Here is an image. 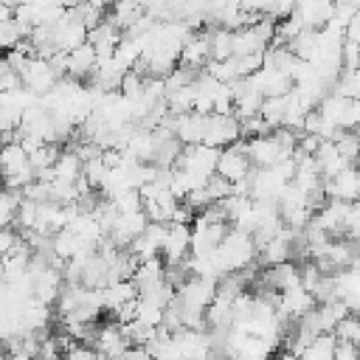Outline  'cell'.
<instances>
[{
    "label": "cell",
    "instance_id": "6da1fadb",
    "mask_svg": "<svg viewBox=\"0 0 360 360\" xmlns=\"http://www.w3.org/2000/svg\"><path fill=\"white\" fill-rule=\"evenodd\" d=\"M211 259H214V264H217V270H219V273L245 267L248 262H253V259H256L253 236H250L248 231H242V228H233V225H231V228H228V233L222 236V242L211 250Z\"/></svg>",
    "mask_w": 360,
    "mask_h": 360
},
{
    "label": "cell",
    "instance_id": "7a4b0ae2",
    "mask_svg": "<svg viewBox=\"0 0 360 360\" xmlns=\"http://www.w3.org/2000/svg\"><path fill=\"white\" fill-rule=\"evenodd\" d=\"M217 158H219V149L208 146V143H183L177 160H174V169H180L191 186H202L208 174L217 172Z\"/></svg>",
    "mask_w": 360,
    "mask_h": 360
},
{
    "label": "cell",
    "instance_id": "3957f363",
    "mask_svg": "<svg viewBox=\"0 0 360 360\" xmlns=\"http://www.w3.org/2000/svg\"><path fill=\"white\" fill-rule=\"evenodd\" d=\"M239 135V118L236 112H205V127H202V143L222 149L233 143Z\"/></svg>",
    "mask_w": 360,
    "mask_h": 360
},
{
    "label": "cell",
    "instance_id": "277c9868",
    "mask_svg": "<svg viewBox=\"0 0 360 360\" xmlns=\"http://www.w3.org/2000/svg\"><path fill=\"white\" fill-rule=\"evenodd\" d=\"M250 158H248V152H245V141L242 138H236L233 143H228V146H222L219 149V158H217V174H222L225 180H231V183H236V180H242L248 172H250Z\"/></svg>",
    "mask_w": 360,
    "mask_h": 360
},
{
    "label": "cell",
    "instance_id": "5b68a950",
    "mask_svg": "<svg viewBox=\"0 0 360 360\" xmlns=\"http://www.w3.org/2000/svg\"><path fill=\"white\" fill-rule=\"evenodd\" d=\"M177 301L183 307H191V309H205L214 295H217V281L214 278H205V276H188L177 290H174Z\"/></svg>",
    "mask_w": 360,
    "mask_h": 360
},
{
    "label": "cell",
    "instance_id": "8992f818",
    "mask_svg": "<svg viewBox=\"0 0 360 360\" xmlns=\"http://www.w3.org/2000/svg\"><path fill=\"white\" fill-rule=\"evenodd\" d=\"M191 225H194L191 228V253H211L231 228V222H225V219L208 222V219H200V217H194Z\"/></svg>",
    "mask_w": 360,
    "mask_h": 360
},
{
    "label": "cell",
    "instance_id": "52a82bcc",
    "mask_svg": "<svg viewBox=\"0 0 360 360\" xmlns=\"http://www.w3.org/2000/svg\"><path fill=\"white\" fill-rule=\"evenodd\" d=\"M245 152H248L250 163L259 166V169H267V166L278 163L281 158H290V155L278 146V141L273 138V132L256 135V138H245Z\"/></svg>",
    "mask_w": 360,
    "mask_h": 360
},
{
    "label": "cell",
    "instance_id": "ba28073f",
    "mask_svg": "<svg viewBox=\"0 0 360 360\" xmlns=\"http://www.w3.org/2000/svg\"><path fill=\"white\" fill-rule=\"evenodd\" d=\"M211 59V31H191L183 45H180V53H177V62L183 65H191V68H205V62Z\"/></svg>",
    "mask_w": 360,
    "mask_h": 360
},
{
    "label": "cell",
    "instance_id": "9c48e42d",
    "mask_svg": "<svg viewBox=\"0 0 360 360\" xmlns=\"http://www.w3.org/2000/svg\"><path fill=\"white\" fill-rule=\"evenodd\" d=\"M191 253V225L186 222H169L166 239L160 248L163 262H183Z\"/></svg>",
    "mask_w": 360,
    "mask_h": 360
},
{
    "label": "cell",
    "instance_id": "30bf717a",
    "mask_svg": "<svg viewBox=\"0 0 360 360\" xmlns=\"http://www.w3.org/2000/svg\"><path fill=\"white\" fill-rule=\"evenodd\" d=\"M65 278H62V267H45V270H37L31 273V292L37 301H45V304H53L59 290H62Z\"/></svg>",
    "mask_w": 360,
    "mask_h": 360
},
{
    "label": "cell",
    "instance_id": "8fae6325",
    "mask_svg": "<svg viewBox=\"0 0 360 360\" xmlns=\"http://www.w3.org/2000/svg\"><path fill=\"white\" fill-rule=\"evenodd\" d=\"M96 62H98L96 48L84 39V42H79L76 48L68 51V73H65V76H73V79H79V82H87V76L93 73Z\"/></svg>",
    "mask_w": 360,
    "mask_h": 360
},
{
    "label": "cell",
    "instance_id": "7c38bea8",
    "mask_svg": "<svg viewBox=\"0 0 360 360\" xmlns=\"http://www.w3.org/2000/svg\"><path fill=\"white\" fill-rule=\"evenodd\" d=\"M312 158H315V166H318V172H321V177H323V180H326V177H332V174H338L340 169L352 166V163L338 152L335 141H321Z\"/></svg>",
    "mask_w": 360,
    "mask_h": 360
},
{
    "label": "cell",
    "instance_id": "4fadbf2b",
    "mask_svg": "<svg viewBox=\"0 0 360 360\" xmlns=\"http://www.w3.org/2000/svg\"><path fill=\"white\" fill-rule=\"evenodd\" d=\"M174 205H177V197L169 188H158L152 197H143V214L149 222H169Z\"/></svg>",
    "mask_w": 360,
    "mask_h": 360
},
{
    "label": "cell",
    "instance_id": "5bb4252c",
    "mask_svg": "<svg viewBox=\"0 0 360 360\" xmlns=\"http://www.w3.org/2000/svg\"><path fill=\"white\" fill-rule=\"evenodd\" d=\"M79 281H82L84 287H93V290H101V287L110 284V264H107V259H104L98 250H93V253L84 259Z\"/></svg>",
    "mask_w": 360,
    "mask_h": 360
},
{
    "label": "cell",
    "instance_id": "9a60e30c",
    "mask_svg": "<svg viewBox=\"0 0 360 360\" xmlns=\"http://www.w3.org/2000/svg\"><path fill=\"white\" fill-rule=\"evenodd\" d=\"M205 326L214 332H228L233 326V304L214 295V301L205 307Z\"/></svg>",
    "mask_w": 360,
    "mask_h": 360
},
{
    "label": "cell",
    "instance_id": "2e32d148",
    "mask_svg": "<svg viewBox=\"0 0 360 360\" xmlns=\"http://www.w3.org/2000/svg\"><path fill=\"white\" fill-rule=\"evenodd\" d=\"M163 264H166V262H163L160 256H149V259L138 262V267H135V273H132L135 290L141 292V290H146V287L163 281Z\"/></svg>",
    "mask_w": 360,
    "mask_h": 360
},
{
    "label": "cell",
    "instance_id": "e0dca14e",
    "mask_svg": "<svg viewBox=\"0 0 360 360\" xmlns=\"http://www.w3.org/2000/svg\"><path fill=\"white\" fill-rule=\"evenodd\" d=\"M31 34V25L17 20V17H8V20H0V51H11L17 48L22 39H28Z\"/></svg>",
    "mask_w": 360,
    "mask_h": 360
},
{
    "label": "cell",
    "instance_id": "ac0fdd59",
    "mask_svg": "<svg viewBox=\"0 0 360 360\" xmlns=\"http://www.w3.org/2000/svg\"><path fill=\"white\" fill-rule=\"evenodd\" d=\"M267 48V42L256 34L253 25L245 28H233V56H245V53H262Z\"/></svg>",
    "mask_w": 360,
    "mask_h": 360
},
{
    "label": "cell",
    "instance_id": "d6986e66",
    "mask_svg": "<svg viewBox=\"0 0 360 360\" xmlns=\"http://www.w3.org/2000/svg\"><path fill=\"white\" fill-rule=\"evenodd\" d=\"M141 14H143V3L141 0H112V6H110V20L121 31L129 28Z\"/></svg>",
    "mask_w": 360,
    "mask_h": 360
},
{
    "label": "cell",
    "instance_id": "ffe728a7",
    "mask_svg": "<svg viewBox=\"0 0 360 360\" xmlns=\"http://www.w3.org/2000/svg\"><path fill=\"white\" fill-rule=\"evenodd\" d=\"M53 174L62 177V180H79L82 177V158L68 146L59 152L56 163H53Z\"/></svg>",
    "mask_w": 360,
    "mask_h": 360
},
{
    "label": "cell",
    "instance_id": "44dd1931",
    "mask_svg": "<svg viewBox=\"0 0 360 360\" xmlns=\"http://www.w3.org/2000/svg\"><path fill=\"white\" fill-rule=\"evenodd\" d=\"M284 112H287V93H284V96H264V101H262V107H259V115L270 124V129L281 127Z\"/></svg>",
    "mask_w": 360,
    "mask_h": 360
},
{
    "label": "cell",
    "instance_id": "7402d4cb",
    "mask_svg": "<svg viewBox=\"0 0 360 360\" xmlns=\"http://www.w3.org/2000/svg\"><path fill=\"white\" fill-rule=\"evenodd\" d=\"M59 152H62V149L56 146V141H42V143L28 155V163H31L34 174H37V172H42V169H51V166L56 163Z\"/></svg>",
    "mask_w": 360,
    "mask_h": 360
},
{
    "label": "cell",
    "instance_id": "603a6c76",
    "mask_svg": "<svg viewBox=\"0 0 360 360\" xmlns=\"http://www.w3.org/2000/svg\"><path fill=\"white\" fill-rule=\"evenodd\" d=\"M329 93H338V96H346V98H360V70L357 68L340 70L338 79L332 82Z\"/></svg>",
    "mask_w": 360,
    "mask_h": 360
},
{
    "label": "cell",
    "instance_id": "cb8c5ba5",
    "mask_svg": "<svg viewBox=\"0 0 360 360\" xmlns=\"http://www.w3.org/2000/svg\"><path fill=\"white\" fill-rule=\"evenodd\" d=\"M332 352H335V332H321V335H315L307 346H304V357H315V360H321V357H332Z\"/></svg>",
    "mask_w": 360,
    "mask_h": 360
},
{
    "label": "cell",
    "instance_id": "d4e9b609",
    "mask_svg": "<svg viewBox=\"0 0 360 360\" xmlns=\"http://www.w3.org/2000/svg\"><path fill=\"white\" fill-rule=\"evenodd\" d=\"M141 39H132V37H121L118 39V45H115V51H112V56H115V62H121L124 68H132L135 62H138V56H141Z\"/></svg>",
    "mask_w": 360,
    "mask_h": 360
},
{
    "label": "cell",
    "instance_id": "484cf974",
    "mask_svg": "<svg viewBox=\"0 0 360 360\" xmlns=\"http://www.w3.org/2000/svg\"><path fill=\"white\" fill-rule=\"evenodd\" d=\"M143 79H146V76H141L138 70H132V68H127V70H124V76H121V84H118V90H121V96H124L127 101H132V98H138V96H141V90H143Z\"/></svg>",
    "mask_w": 360,
    "mask_h": 360
},
{
    "label": "cell",
    "instance_id": "4316f807",
    "mask_svg": "<svg viewBox=\"0 0 360 360\" xmlns=\"http://www.w3.org/2000/svg\"><path fill=\"white\" fill-rule=\"evenodd\" d=\"M202 186H205V191H208V197H211V200H222V197H228V194L233 191V183H231V180H225V177H222V174H217V172H214V174H208Z\"/></svg>",
    "mask_w": 360,
    "mask_h": 360
},
{
    "label": "cell",
    "instance_id": "83f0119b",
    "mask_svg": "<svg viewBox=\"0 0 360 360\" xmlns=\"http://www.w3.org/2000/svg\"><path fill=\"white\" fill-rule=\"evenodd\" d=\"M332 357H338V360H354V357H360V346L352 343V340H346V338H335Z\"/></svg>",
    "mask_w": 360,
    "mask_h": 360
},
{
    "label": "cell",
    "instance_id": "f1b7e54d",
    "mask_svg": "<svg viewBox=\"0 0 360 360\" xmlns=\"http://www.w3.org/2000/svg\"><path fill=\"white\" fill-rule=\"evenodd\" d=\"M17 242H20V231L11 228V225H3V228H0V256L11 253Z\"/></svg>",
    "mask_w": 360,
    "mask_h": 360
},
{
    "label": "cell",
    "instance_id": "f546056e",
    "mask_svg": "<svg viewBox=\"0 0 360 360\" xmlns=\"http://www.w3.org/2000/svg\"><path fill=\"white\" fill-rule=\"evenodd\" d=\"M3 284H6V276H3V270H0V287H3Z\"/></svg>",
    "mask_w": 360,
    "mask_h": 360
}]
</instances>
